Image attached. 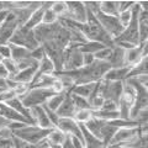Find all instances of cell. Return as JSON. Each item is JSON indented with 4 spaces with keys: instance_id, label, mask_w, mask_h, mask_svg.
<instances>
[{
    "instance_id": "cell-1",
    "label": "cell",
    "mask_w": 148,
    "mask_h": 148,
    "mask_svg": "<svg viewBox=\"0 0 148 148\" xmlns=\"http://www.w3.org/2000/svg\"><path fill=\"white\" fill-rule=\"evenodd\" d=\"M110 69V64L108 62H101L96 61L90 64V66L82 67L75 71H61V72H54V73H62L64 75L69 77L73 82L74 85H80V84H89V83H98L103 80L104 75Z\"/></svg>"
},
{
    "instance_id": "cell-2",
    "label": "cell",
    "mask_w": 148,
    "mask_h": 148,
    "mask_svg": "<svg viewBox=\"0 0 148 148\" xmlns=\"http://www.w3.org/2000/svg\"><path fill=\"white\" fill-rule=\"evenodd\" d=\"M132 12V18L130 21V24L125 27L123 31L116 38H114V43L116 42H123L127 45L132 46H140V36H138V16L141 12V8L136 1L135 5L131 8Z\"/></svg>"
},
{
    "instance_id": "cell-3",
    "label": "cell",
    "mask_w": 148,
    "mask_h": 148,
    "mask_svg": "<svg viewBox=\"0 0 148 148\" xmlns=\"http://www.w3.org/2000/svg\"><path fill=\"white\" fill-rule=\"evenodd\" d=\"M52 131V128H42L37 125H25L24 127L16 130L12 132V136L20 138L22 141H26L31 143V145L37 146L40 142L47 138L49 132Z\"/></svg>"
},
{
    "instance_id": "cell-4",
    "label": "cell",
    "mask_w": 148,
    "mask_h": 148,
    "mask_svg": "<svg viewBox=\"0 0 148 148\" xmlns=\"http://www.w3.org/2000/svg\"><path fill=\"white\" fill-rule=\"evenodd\" d=\"M56 94L53 89L47 88H30L22 96H20L21 103L26 108H35V106H42Z\"/></svg>"
},
{
    "instance_id": "cell-5",
    "label": "cell",
    "mask_w": 148,
    "mask_h": 148,
    "mask_svg": "<svg viewBox=\"0 0 148 148\" xmlns=\"http://www.w3.org/2000/svg\"><path fill=\"white\" fill-rule=\"evenodd\" d=\"M127 84H130L133 90H135V100H133L130 119L133 120L142 110H146L148 108V89L147 86H143L136 79H127Z\"/></svg>"
},
{
    "instance_id": "cell-6",
    "label": "cell",
    "mask_w": 148,
    "mask_h": 148,
    "mask_svg": "<svg viewBox=\"0 0 148 148\" xmlns=\"http://www.w3.org/2000/svg\"><path fill=\"white\" fill-rule=\"evenodd\" d=\"M9 45L18 46V47H24L29 51H34L37 47H40V43L37 42L34 30H30L25 26H18L16 31L14 32Z\"/></svg>"
},
{
    "instance_id": "cell-7",
    "label": "cell",
    "mask_w": 148,
    "mask_h": 148,
    "mask_svg": "<svg viewBox=\"0 0 148 148\" xmlns=\"http://www.w3.org/2000/svg\"><path fill=\"white\" fill-rule=\"evenodd\" d=\"M96 20L99 21L100 26L104 29V31L108 34L111 38H116V37L123 31V26L120 24L119 17L117 16H110V15H105L103 12H98L95 14Z\"/></svg>"
},
{
    "instance_id": "cell-8",
    "label": "cell",
    "mask_w": 148,
    "mask_h": 148,
    "mask_svg": "<svg viewBox=\"0 0 148 148\" xmlns=\"http://www.w3.org/2000/svg\"><path fill=\"white\" fill-rule=\"evenodd\" d=\"M67 5V12L66 15L62 17H66L68 20L75 21V22H80L84 24L86 21V8L84 6L83 1H66Z\"/></svg>"
},
{
    "instance_id": "cell-9",
    "label": "cell",
    "mask_w": 148,
    "mask_h": 148,
    "mask_svg": "<svg viewBox=\"0 0 148 148\" xmlns=\"http://www.w3.org/2000/svg\"><path fill=\"white\" fill-rule=\"evenodd\" d=\"M17 27H18V24L16 18L14 16V14L10 11L6 20L0 25V45H9L14 32L16 31Z\"/></svg>"
},
{
    "instance_id": "cell-10",
    "label": "cell",
    "mask_w": 148,
    "mask_h": 148,
    "mask_svg": "<svg viewBox=\"0 0 148 148\" xmlns=\"http://www.w3.org/2000/svg\"><path fill=\"white\" fill-rule=\"evenodd\" d=\"M67 136H74L83 141V135L80 131V123H78L74 119H59L57 127ZM84 142V141H83Z\"/></svg>"
},
{
    "instance_id": "cell-11",
    "label": "cell",
    "mask_w": 148,
    "mask_h": 148,
    "mask_svg": "<svg viewBox=\"0 0 148 148\" xmlns=\"http://www.w3.org/2000/svg\"><path fill=\"white\" fill-rule=\"evenodd\" d=\"M138 136V127H125V128H117L116 133L114 135L110 145L115 146H122L130 143L132 140Z\"/></svg>"
},
{
    "instance_id": "cell-12",
    "label": "cell",
    "mask_w": 148,
    "mask_h": 148,
    "mask_svg": "<svg viewBox=\"0 0 148 148\" xmlns=\"http://www.w3.org/2000/svg\"><path fill=\"white\" fill-rule=\"evenodd\" d=\"M145 57H147V43L138 47L125 49V64L127 67L135 66Z\"/></svg>"
},
{
    "instance_id": "cell-13",
    "label": "cell",
    "mask_w": 148,
    "mask_h": 148,
    "mask_svg": "<svg viewBox=\"0 0 148 148\" xmlns=\"http://www.w3.org/2000/svg\"><path fill=\"white\" fill-rule=\"evenodd\" d=\"M31 115H32V119H34V123L37 125V126L42 128H56L48 120L47 114H46V111L42 106L31 108Z\"/></svg>"
},
{
    "instance_id": "cell-14",
    "label": "cell",
    "mask_w": 148,
    "mask_h": 148,
    "mask_svg": "<svg viewBox=\"0 0 148 148\" xmlns=\"http://www.w3.org/2000/svg\"><path fill=\"white\" fill-rule=\"evenodd\" d=\"M75 108L73 105V101L71 98V91L68 90L66 98H64L63 103L61 104V106L57 109L56 114L58 115L59 119H73L74 117V114H75Z\"/></svg>"
},
{
    "instance_id": "cell-15",
    "label": "cell",
    "mask_w": 148,
    "mask_h": 148,
    "mask_svg": "<svg viewBox=\"0 0 148 148\" xmlns=\"http://www.w3.org/2000/svg\"><path fill=\"white\" fill-rule=\"evenodd\" d=\"M37 67H38V64L35 67H31V68H26V69H21V71H18L15 75L12 77H8L9 79L14 80L17 84H26V85H30L32 79H34L35 74L37 72Z\"/></svg>"
},
{
    "instance_id": "cell-16",
    "label": "cell",
    "mask_w": 148,
    "mask_h": 148,
    "mask_svg": "<svg viewBox=\"0 0 148 148\" xmlns=\"http://www.w3.org/2000/svg\"><path fill=\"white\" fill-rule=\"evenodd\" d=\"M0 115L1 116H4L6 120H9L11 123L12 122H18V123H26V125H31L27 120L22 116V115H20L17 112V111H15L14 109H11L10 106H8L6 104L4 103H0Z\"/></svg>"
},
{
    "instance_id": "cell-17",
    "label": "cell",
    "mask_w": 148,
    "mask_h": 148,
    "mask_svg": "<svg viewBox=\"0 0 148 148\" xmlns=\"http://www.w3.org/2000/svg\"><path fill=\"white\" fill-rule=\"evenodd\" d=\"M108 63L110 64V68L127 67L125 64V49L114 45V47H111V54L108 59Z\"/></svg>"
},
{
    "instance_id": "cell-18",
    "label": "cell",
    "mask_w": 148,
    "mask_h": 148,
    "mask_svg": "<svg viewBox=\"0 0 148 148\" xmlns=\"http://www.w3.org/2000/svg\"><path fill=\"white\" fill-rule=\"evenodd\" d=\"M130 72V67H121V68H110L103 79L108 82H125Z\"/></svg>"
},
{
    "instance_id": "cell-19",
    "label": "cell",
    "mask_w": 148,
    "mask_h": 148,
    "mask_svg": "<svg viewBox=\"0 0 148 148\" xmlns=\"http://www.w3.org/2000/svg\"><path fill=\"white\" fill-rule=\"evenodd\" d=\"M138 36H140V46L146 45L148 41V11L141 10L138 16Z\"/></svg>"
},
{
    "instance_id": "cell-20",
    "label": "cell",
    "mask_w": 148,
    "mask_h": 148,
    "mask_svg": "<svg viewBox=\"0 0 148 148\" xmlns=\"http://www.w3.org/2000/svg\"><path fill=\"white\" fill-rule=\"evenodd\" d=\"M56 72V68H54V64L53 62L51 61V59L47 57V56H43L42 59L38 62V67H37V72L35 74L34 79H32V82H34L35 79H37V78L42 77V75H47V74H53ZM31 82V83H32Z\"/></svg>"
},
{
    "instance_id": "cell-21",
    "label": "cell",
    "mask_w": 148,
    "mask_h": 148,
    "mask_svg": "<svg viewBox=\"0 0 148 148\" xmlns=\"http://www.w3.org/2000/svg\"><path fill=\"white\" fill-rule=\"evenodd\" d=\"M8 106H10L11 109H14L15 111H17L20 115H22L27 121H29L31 125H35L34 123V119H32V115H31V109L26 108V106L21 103V100L18 98H14L11 99L10 101H8V103H5Z\"/></svg>"
},
{
    "instance_id": "cell-22",
    "label": "cell",
    "mask_w": 148,
    "mask_h": 148,
    "mask_svg": "<svg viewBox=\"0 0 148 148\" xmlns=\"http://www.w3.org/2000/svg\"><path fill=\"white\" fill-rule=\"evenodd\" d=\"M147 61H148V58L145 57V58H142L137 64L130 67V72L127 74L126 80L127 79H133V78H137V77H141V75H148ZM126 80H125V82H126Z\"/></svg>"
},
{
    "instance_id": "cell-23",
    "label": "cell",
    "mask_w": 148,
    "mask_h": 148,
    "mask_svg": "<svg viewBox=\"0 0 148 148\" xmlns=\"http://www.w3.org/2000/svg\"><path fill=\"white\" fill-rule=\"evenodd\" d=\"M80 131L83 135V141H84V147L85 148H101L104 147L103 142L99 138H96L92 133H90L86 130V127L83 123H80Z\"/></svg>"
},
{
    "instance_id": "cell-24",
    "label": "cell",
    "mask_w": 148,
    "mask_h": 148,
    "mask_svg": "<svg viewBox=\"0 0 148 148\" xmlns=\"http://www.w3.org/2000/svg\"><path fill=\"white\" fill-rule=\"evenodd\" d=\"M116 131H117V127L112 126V125H110L106 121L103 122V126H101V130H100V141L103 142L104 146L110 145L111 140H112V137L115 133H116Z\"/></svg>"
},
{
    "instance_id": "cell-25",
    "label": "cell",
    "mask_w": 148,
    "mask_h": 148,
    "mask_svg": "<svg viewBox=\"0 0 148 148\" xmlns=\"http://www.w3.org/2000/svg\"><path fill=\"white\" fill-rule=\"evenodd\" d=\"M95 84L96 83H89V84H80V85H73L69 91L74 95H78V96H82V98H85V99H89L92 91L95 89Z\"/></svg>"
},
{
    "instance_id": "cell-26",
    "label": "cell",
    "mask_w": 148,
    "mask_h": 148,
    "mask_svg": "<svg viewBox=\"0 0 148 148\" xmlns=\"http://www.w3.org/2000/svg\"><path fill=\"white\" fill-rule=\"evenodd\" d=\"M100 12L110 16H117L119 15V1L114 0H101L100 1Z\"/></svg>"
},
{
    "instance_id": "cell-27",
    "label": "cell",
    "mask_w": 148,
    "mask_h": 148,
    "mask_svg": "<svg viewBox=\"0 0 148 148\" xmlns=\"http://www.w3.org/2000/svg\"><path fill=\"white\" fill-rule=\"evenodd\" d=\"M43 11H45V6H43V1H42V6L38 8L37 10H35L34 12L31 14L29 21H27L24 26L27 27V29H30V30H34V29H36L37 26H40L41 24H42Z\"/></svg>"
},
{
    "instance_id": "cell-28",
    "label": "cell",
    "mask_w": 148,
    "mask_h": 148,
    "mask_svg": "<svg viewBox=\"0 0 148 148\" xmlns=\"http://www.w3.org/2000/svg\"><path fill=\"white\" fill-rule=\"evenodd\" d=\"M67 92H68V90H62V91H59V92H56V94H54L45 105L47 106L49 110H52V111H54V112H56V111H57V109H58L59 106H61V104L63 103V100H64V98H66Z\"/></svg>"
},
{
    "instance_id": "cell-29",
    "label": "cell",
    "mask_w": 148,
    "mask_h": 148,
    "mask_svg": "<svg viewBox=\"0 0 148 148\" xmlns=\"http://www.w3.org/2000/svg\"><path fill=\"white\" fill-rule=\"evenodd\" d=\"M104 47H106V46H104L103 43L94 42V41H86V42L80 45L79 51H80L82 53H89V54L94 56L96 52H99V51L103 49Z\"/></svg>"
},
{
    "instance_id": "cell-30",
    "label": "cell",
    "mask_w": 148,
    "mask_h": 148,
    "mask_svg": "<svg viewBox=\"0 0 148 148\" xmlns=\"http://www.w3.org/2000/svg\"><path fill=\"white\" fill-rule=\"evenodd\" d=\"M67 135H64L62 131H59L58 128H52V131L49 132L47 136V142L49 145H63V142L66 141Z\"/></svg>"
},
{
    "instance_id": "cell-31",
    "label": "cell",
    "mask_w": 148,
    "mask_h": 148,
    "mask_svg": "<svg viewBox=\"0 0 148 148\" xmlns=\"http://www.w3.org/2000/svg\"><path fill=\"white\" fill-rule=\"evenodd\" d=\"M71 98H72L73 105H74V108H75V110H91L88 99L82 98V96H78V95H74L72 92H71Z\"/></svg>"
},
{
    "instance_id": "cell-32",
    "label": "cell",
    "mask_w": 148,
    "mask_h": 148,
    "mask_svg": "<svg viewBox=\"0 0 148 148\" xmlns=\"http://www.w3.org/2000/svg\"><path fill=\"white\" fill-rule=\"evenodd\" d=\"M73 119L78 123H85L91 119V110H77Z\"/></svg>"
},
{
    "instance_id": "cell-33",
    "label": "cell",
    "mask_w": 148,
    "mask_h": 148,
    "mask_svg": "<svg viewBox=\"0 0 148 148\" xmlns=\"http://www.w3.org/2000/svg\"><path fill=\"white\" fill-rule=\"evenodd\" d=\"M51 10H52L56 15L58 16V18L64 16V15H66V12H67L66 1H53L52 6H51Z\"/></svg>"
},
{
    "instance_id": "cell-34",
    "label": "cell",
    "mask_w": 148,
    "mask_h": 148,
    "mask_svg": "<svg viewBox=\"0 0 148 148\" xmlns=\"http://www.w3.org/2000/svg\"><path fill=\"white\" fill-rule=\"evenodd\" d=\"M3 66L5 67L6 72H8V75L9 77H12L18 72V67L15 61H12L11 58H8V59H3Z\"/></svg>"
},
{
    "instance_id": "cell-35",
    "label": "cell",
    "mask_w": 148,
    "mask_h": 148,
    "mask_svg": "<svg viewBox=\"0 0 148 148\" xmlns=\"http://www.w3.org/2000/svg\"><path fill=\"white\" fill-rule=\"evenodd\" d=\"M111 54V47H104L103 49H100L99 52H96L94 54V58L96 61H101V62H108V59Z\"/></svg>"
},
{
    "instance_id": "cell-36",
    "label": "cell",
    "mask_w": 148,
    "mask_h": 148,
    "mask_svg": "<svg viewBox=\"0 0 148 148\" xmlns=\"http://www.w3.org/2000/svg\"><path fill=\"white\" fill-rule=\"evenodd\" d=\"M119 21H120V24H121L123 26V29L126 27L128 24H130V21H131V18H132V12L131 10H126V11H122V12H120L119 15Z\"/></svg>"
},
{
    "instance_id": "cell-37",
    "label": "cell",
    "mask_w": 148,
    "mask_h": 148,
    "mask_svg": "<svg viewBox=\"0 0 148 148\" xmlns=\"http://www.w3.org/2000/svg\"><path fill=\"white\" fill-rule=\"evenodd\" d=\"M11 140H12L14 148H37V146L31 145V143L26 142V141H22V140H20V138H17L15 136H12Z\"/></svg>"
},
{
    "instance_id": "cell-38",
    "label": "cell",
    "mask_w": 148,
    "mask_h": 148,
    "mask_svg": "<svg viewBox=\"0 0 148 148\" xmlns=\"http://www.w3.org/2000/svg\"><path fill=\"white\" fill-rule=\"evenodd\" d=\"M14 98H17V96L15 95V92H14V90L11 89H6V90H3L1 92H0V103H8V101H10L11 99Z\"/></svg>"
},
{
    "instance_id": "cell-39",
    "label": "cell",
    "mask_w": 148,
    "mask_h": 148,
    "mask_svg": "<svg viewBox=\"0 0 148 148\" xmlns=\"http://www.w3.org/2000/svg\"><path fill=\"white\" fill-rule=\"evenodd\" d=\"M42 108L45 109V111H46V114H47V117H48V120L51 121V123L53 125V127H57V123H58V121H59V117H58V115L54 112V111H52V110H49L47 106L46 105H42Z\"/></svg>"
},
{
    "instance_id": "cell-40",
    "label": "cell",
    "mask_w": 148,
    "mask_h": 148,
    "mask_svg": "<svg viewBox=\"0 0 148 148\" xmlns=\"http://www.w3.org/2000/svg\"><path fill=\"white\" fill-rule=\"evenodd\" d=\"M84 6L86 8L88 11H90L91 14H98L100 11V1H83Z\"/></svg>"
},
{
    "instance_id": "cell-41",
    "label": "cell",
    "mask_w": 148,
    "mask_h": 148,
    "mask_svg": "<svg viewBox=\"0 0 148 148\" xmlns=\"http://www.w3.org/2000/svg\"><path fill=\"white\" fill-rule=\"evenodd\" d=\"M99 110L110 111V112L111 111H117V104H115L114 101H111V100H104V103Z\"/></svg>"
},
{
    "instance_id": "cell-42",
    "label": "cell",
    "mask_w": 148,
    "mask_h": 148,
    "mask_svg": "<svg viewBox=\"0 0 148 148\" xmlns=\"http://www.w3.org/2000/svg\"><path fill=\"white\" fill-rule=\"evenodd\" d=\"M0 57L1 59L11 58V48L9 45H0Z\"/></svg>"
},
{
    "instance_id": "cell-43",
    "label": "cell",
    "mask_w": 148,
    "mask_h": 148,
    "mask_svg": "<svg viewBox=\"0 0 148 148\" xmlns=\"http://www.w3.org/2000/svg\"><path fill=\"white\" fill-rule=\"evenodd\" d=\"M45 56V52H43V48L41 47H37L36 49H34V51H31V57L35 59L36 62H40L41 59H42V57Z\"/></svg>"
},
{
    "instance_id": "cell-44",
    "label": "cell",
    "mask_w": 148,
    "mask_h": 148,
    "mask_svg": "<svg viewBox=\"0 0 148 148\" xmlns=\"http://www.w3.org/2000/svg\"><path fill=\"white\" fill-rule=\"evenodd\" d=\"M135 3L136 1H123V0L119 1V10H120V12L126 11V10H131V8L135 5Z\"/></svg>"
},
{
    "instance_id": "cell-45",
    "label": "cell",
    "mask_w": 148,
    "mask_h": 148,
    "mask_svg": "<svg viewBox=\"0 0 148 148\" xmlns=\"http://www.w3.org/2000/svg\"><path fill=\"white\" fill-rule=\"evenodd\" d=\"M95 62V58L92 54H89V53H83V67L85 66H90Z\"/></svg>"
},
{
    "instance_id": "cell-46",
    "label": "cell",
    "mask_w": 148,
    "mask_h": 148,
    "mask_svg": "<svg viewBox=\"0 0 148 148\" xmlns=\"http://www.w3.org/2000/svg\"><path fill=\"white\" fill-rule=\"evenodd\" d=\"M69 140H71V143L73 148H85L84 147V142H83L82 140H79V138L74 137V136H69Z\"/></svg>"
},
{
    "instance_id": "cell-47",
    "label": "cell",
    "mask_w": 148,
    "mask_h": 148,
    "mask_svg": "<svg viewBox=\"0 0 148 148\" xmlns=\"http://www.w3.org/2000/svg\"><path fill=\"white\" fill-rule=\"evenodd\" d=\"M10 125H11V122L9 121V120H6L4 116L0 115V131L4 130V128H9V127H10Z\"/></svg>"
},
{
    "instance_id": "cell-48",
    "label": "cell",
    "mask_w": 148,
    "mask_h": 148,
    "mask_svg": "<svg viewBox=\"0 0 148 148\" xmlns=\"http://www.w3.org/2000/svg\"><path fill=\"white\" fill-rule=\"evenodd\" d=\"M9 14H10V11H9V10H3V11H0V25H1L3 22L6 20V17H8Z\"/></svg>"
},
{
    "instance_id": "cell-49",
    "label": "cell",
    "mask_w": 148,
    "mask_h": 148,
    "mask_svg": "<svg viewBox=\"0 0 148 148\" xmlns=\"http://www.w3.org/2000/svg\"><path fill=\"white\" fill-rule=\"evenodd\" d=\"M9 75H8V72H6V69L5 67L3 66V63H0V78H4V79H6Z\"/></svg>"
},
{
    "instance_id": "cell-50",
    "label": "cell",
    "mask_w": 148,
    "mask_h": 148,
    "mask_svg": "<svg viewBox=\"0 0 148 148\" xmlns=\"http://www.w3.org/2000/svg\"><path fill=\"white\" fill-rule=\"evenodd\" d=\"M62 147L63 148H73V146H72V143H71V140H69V136H67V138H66V141L63 142V145H62Z\"/></svg>"
},
{
    "instance_id": "cell-51",
    "label": "cell",
    "mask_w": 148,
    "mask_h": 148,
    "mask_svg": "<svg viewBox=\"0 0 148 148\" xmlns=\"http://www.w3.org/2000/svg\"><path fill=\"white\" fill-rule=\"evenodd\" d=\"M0 89H1V90L8 89V86H6V79H4V78H0Z\"/></svg>"
},
{
    "instance_id": "cell-52",
    "label": "cell",
    "mask_w": 148,
    "mask_h": 148,
    "mask_svg": "<svg viewBox=\"0 0 148 148\" xmlns=\"http://www.w3.org/2000/svg\"><path fill=\"white\" fill-rule=\"evenodd\" d=\"M49 148H63L62 145H49Z\"/></svg>"
},
{
    "instance_id": "cell-53",
    "label": "cell",
    "mask_w": 148,
    "mask_h": 148,
    "mask_svg": "<svg viewBox=\"0 0 148 148\" xmlns=\"http://www.w3.org/2000/svg\"><path fill=\"white\" fill-rule=\"evenodd\" d=\"M101 148H116V146H115V145H109V146H104Z\"/></svg>"
},
{
    "instance_id": "cell-54",
    "label": "cell",
    "mask_w": 148,
    "mask_h": 148,
    "mask_svg": "<svg viewBox=\"0 0 148 148\" xmlns=\"http://www.w3.org/2000/svg\"><path fill=\"white\" fill-rule=\"evenodd\" d=\"M116 148H128V147H125V146H116Z\"/></svg>"
},
{
    "instance_id": "cell-55",
    "label": "cell",
    "mask_w": 148,
    "mask_h": 148,
    "mask_svg": "<svg viewBox=\"0 0 148 148\" xmlns=\"http://www.w3.org/2000/svg\"><path fill=\"white\" fill-rule=\"evenodd\" d=\"M3 62V59H1V57H0V63H1Z\"/></svg>"
},
{
    "instance_id": "cell-56",
    "label": "cell",
    "mask_w": 148,
    "mask_h": 148,
    "mask_svg": "<svg viewBox=\"0 0 148 148\" xmlns=\"http://www.w3.org/2000/svg\"><path fill=\"white\" fill-rule=\"evenodd\" d=\"M5 90H6V89H5ZM1 91H3V90H1V89H0V92H1Z\"/></svg>"
}]
</instances>
